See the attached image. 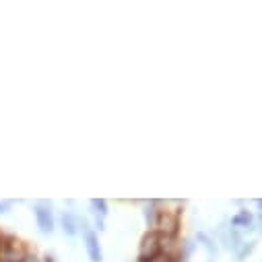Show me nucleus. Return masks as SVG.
<instances>
[{
  "mask_svg": "<svg viewBox=\"0 0 262 262\" xmlns=\"http://www.w3.org/2000/svg\"><path fill=\"white\" fill-rule=\"evenodd\" d=\"M79 233H83V244H85V250H87L89 260L91 262H103V252H101L99 235L89 225L87 219H79Z\"/></svg>",
  "mask_w": 262,
  "mask_h": 262,
  "instance_id": "f257e3e1",
  "label": "nucleus"
},
{
  "mask_svg": "<svg viewBox=\"0 0 262 262\" xmlns=\"http://www.w3.org/2000/svg\"><path fill=\"white\" fill-rule=\"evenodd\" d=\"M31 211H33V217H35V221H37L39 231H41L43 235L54 233L56 219H54L52 201H35V203H31Z\"/></svg>",
  "mask_w": 262,
  "mask_h": 262,
  "instance_id": "f03ea898",
  "label": "nucleus"
},
{
  "mask_svg": "<svg viewBox=\"0 0 262 262\" xmlns=\"http://www.w3.org/2000/svg\"><path fill=\"white\" fill-rule=\"evenodd\" d=\"M27 252L29 250L23 246V242L13 235L0 239V262H21L27 256Z\"/></svg>",
  "mask_w": 262,
  "mask_h": 262,
  "instance_id": "7ed1b4c3",
  "label": "nucleus"
},
{
  "mask_svg": "<svg viewBox=\"0 0 262 262\" xmlns=\"http://www.w3.org/2000/svg\"><path fill=\"white\" fill-rule=\"evenodd\" d=\"M163 239H165V235H163L161 231H157V229L145 233V237L141 239V252H139V258H149V256H153V254L165 250V246L161 244Z\"/></svg>",
  "mask_w": 262,
  "mask_h": 262,
  "instance_id": "20e7f679",
  "label": "nucleus"
},
{
  "mask_svg": "<svg viewBox=\"0 0 262 262\" xmlns=\"http://www.w3.org/2000/svg\"><path fill=\"white\" fill-rule=\"evenodd\" d=\"M256 215L252 213V211H248V209H239L231 219H229V225L231 227H235V229H239V231H254L256 229Z\"/></svg>",
  "mask_w": 262,
  "mask_h": 262,
  "instance_id": "39448f33",
  "label": "nucleus"
},
{
  "mask_svg": "<svg viewBox=\"0 0 262 262\" xmlns=\"http://www.w3.org/2000/svg\"><path fill=\"white\" fill-rule=\"evenodd\" d=\"M196 244L203 246V250H205L207 256H209V262H215V260H217V256H219V244H217V239H215L211 233L199 231V233H196Z\"/></svg>",
  "mask_w": 262,
  "mask_h": 262,
  "instance_id": "423d86ee",
  "label": "nucleus"
},
{
  "mask_svg": "<svg viewBox=\"0 0 262 262\" xmlns=\"http://www.w3.org/2000/svg\"><path fill=\"white\" fill-rule=\"evenodd\" d=\"M60 227L67 237H75L79 233V217L73 211H62L60 215Z\"/></svg>",
  "mask_w": 262,
  "mask_h": 262,
  "instance_id": "0eeeda50",
  "label": "nucleus"
},
{
  "mask_svg": "<svg viewBox=\"0 0 262 262\" xmlns=\"http://www.w3.org/2000/svg\"><path fill=\"white\" fill-rule=\"evenodd\" d=\"M159 203L157 201H149L147 205H145V221H147V227H149V231H153V229H157V223H159V217H161V211H159V207H157Z\"/></svg>",
  "mask_w": 262,
  "mask_h": 262,
  "instance_id": "6e6552de",
  "label": "nucleus"
},
{
  "mask_svg": "<svg viewBox=\"0 0 262 262\" xmlns=\"http://www.w3.org/2000/svg\"><path fill=\"white\" fill-rule=\"evenodd\" d=\"M246 242V237H244V231H239V229H235V227H231L229 225V237H227V250L229 252H237L239 248H242V244Z\"/></svg>",
  "mask_w": 262,
  "mask_h": 262,
  "instance_id": "1a4fd4ad",
  "label": "nucleus"
},
{
  "mask_svg": "<svg viewBox=\"0 0 262 262\" xmlns=\"http://www.w3.org/2000/svg\"><path fill=\"white\" fill-rule=\"evenodd\" d=\"M194 250H196V239L184 237V239H182V244H180V252H178L176 262H188V258L194 254Z\"/></svg>",
  "mask_w": 262,
  "mask_h": 262,
  "instance_id": "9d476101",
  "label": "nucleus"
},
{
  "mask_svg": "<svg viewBox=\"0 0 262 262\" xmlns=\"http://www.w3.org/2000/svg\"><path fill=\"white\" fill-rule=\"evenodd\" d=\"M89 207H91L93 217H101V219H105V217L110 215L107 201H103V199H91V201H89Z\"/></svg>",
  "mask_w": 262,
  "mask_h": 262,
  "instance_id": "9b49d317",
  "label": "nucleus"
},
{
  "mask_svg": "<svg viewBox=\"0 0 262 262\" xmlns=\"http://www.w3.org/2000/svg\"><path fill=\"white\" fill-rule=\"evenodd\" d=\"M256 244H258L256 239L244 242V244H242V248H239V250H237V252L233 254V256H235V262H246V260H248V258L252 256V252L256 250Z\"/></svg>",
  "mask_w": 262,
  "mask_h": 262,
  "instance_id": "f8f14e48",
  "label": "nucleus"
},
{
  "mask_svg": "<svg viewBox=\"0 0 262 262\" xmlns=\"http://www.w3.org/2000/svg\"><path fill=\"white\" fill-rule=\"evenodd\" d=\"M139 262H176V256L171 252L161 250V252H157V254H153L149 258H139Z\"/></svg>",
  "mask_w": 262,
  "mask_h": 262,
  "instance_id": "ddd939ff",
  "label": "nucleus"
},
{
  "mask_svg": "<svg viewBox=\"0 0 262 262\" xmlns=\"http://www.w3.org/2000/svg\"><path fill=\"white\" fill-rule=\"evenodd\" d=\"M15 201H0V215H9L13 211Z\"/></svg>",
  "mask_w": 262,
  "mask_h": 262,
  "instance_id": "4468645a",
  "label": "nucleus"
},
{
  "mask_svg": "<svg viewBox=\"0 0 262 262\" xmlns=\"http://www.w3.org/2000/svg\"><path fill=\"white\" fill-rule=\"evenodd\" d=\"M21 262H43V260H41V258H39L35 252H27V256H25Z\"/></svg>",
  "mask_w": 262,
  "mask_h": 262,
  "instance_id": "2eb2a0df",
  "label": "nucleus"
},
{
  "mask_svg": "<svg viewBox=\"0 0 262 262\" xmlns=\"http://www.w3.org/2000/svg\"><path fill=\"white\" fill-rule=\"evenodd\" d=\"M254 225H256V231L262 233V213H256V223Z\"/></svg>",
  "mask_w": 262,
  "mask_h": 262,
  "instance_id": "dca6fc26",
  "label": "nucleus"
},
{
  "mask_svg": "<svg viewBox=\"0 0 262 262\" xmlns=\"http://www.w3.org/2000/svg\"><path fill=\"white\" fill-rule=\"evenodd\" d=\"M41 260H43V262H56V258H54L52 254H46V256H43Z\"/></svg>",
  "mask_w": 262,
  "mask_h": 262,
  "instance_id": "f3484780",
  "label": "nucleus"
},
{
  "mask_svg": "<svg viewBox=\"0 0 262 262\" xmlns=\"http://www.w3.org/2000/svg\"><path fill=\"white\" fill-rule=\"evenodd\" d=\"M254 205L258 207V213H262V199H256V201H254Z\"/></svg>",
  "mask_w": 262,
  "mask_h": 262,
  "instance_id": "a211bd4d",
  "label": "nucleus"
}]
</instances>
